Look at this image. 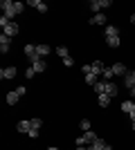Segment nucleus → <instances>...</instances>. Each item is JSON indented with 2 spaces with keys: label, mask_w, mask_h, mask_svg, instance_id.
Masks as SVG:
<instances>
[{
  "label": "nucleus",
  "mask_w": 135,
  "mask_h": 150,
  "mask_svg": "<svg viewBox=\"0 0 135 150\" xmlns=\"http://www.w3.org/2000/svg\"><path fill=\"white\" fill-rule=\"evenodd\" d=\"M0 7H2V11H5L7 18H14L16 13H23V2H11V0H2L0 2Z\"/></svg>",
  "instance_id": "obj_1"
},
{
  "label": "nucleus",
  "mask_w": 135,
  "mask_h": 150,
  "mask_svg": "<svg viewBox=\"0 0 135 150\" xmlns=\"http://www.w3.org/2000/svg\"><path fill=\"white\" fill-rule=\"evenodd\" d=\"M108 7H113L110 0H92V2H90V9L95 13H101V9H108Z\"/></svg>",
  "instance_id": "obj_2"
},
{
  "label": "nucleus",
  "mask_w": 135,
  "mask_h": 150,
  "mask_svg": "<svg viewBox=\"0 0 135 150\" xmlns=\"http://www.w3.org/2000/svg\"><path fill=\"white\" fill-rule=\"evenodd\" d=\"M25 56L29 58L32 63L41 61V56H39V50H36V45H25Z\"/></svg>",
  "instance_id": "obj_3"
},
{
  "label": "nucleus",
  "mask_w": 135,
  "mask_h": 150,
  "mask_svg": "<svg viewBox=\"0 0 135 150\" xmlns=\"http://www.w3.org/2000/svg\"><path fill=\"white\" fill-rule=\"evenodd\" d=\"M18 31H20L18 23H16V20H11V23H9V25H7L5 29H2V34H7V36L11 38V36H16V34H18Z\"/></svg>",
  "instance_id": "obj_4"
},
{
  "label": "nucleus",
  "mask_w": 135,
  "mask_h": 150,
  "mask_svg": "<svg viewBox=\"0 0 135 150\" xmlns=\"http://www.w3.org/2000/svg\"><path fill=\"white\" fill-rule=\"evenodd\" d=\"M14 76H16V67H2V69H0V79H5V81H11Z\"/></svg>",
  "instance_id": "obj_5"
},
{
  "label": "nucleus",
  "mask_w": 135,
  "mask_h": 150,
  "mask_svg": "<svg viewBox=\"0 0 135 150\" xmlns=\"http://www.w3.org/2000/svg\"><path fill=\"white\" fill-rule=\"evenodd\" d=\"M9 47H11V38L7 36V34H2L0 36V52L5 54V52H9Z\"/></svg>",
  "instance_id": "obj_6"
},
{
  "label": "nucleus",
  "mask_w": 135,
  "mask_h": 150,
  "mask_svg": "<svg viewBox=\"0 0 135 150\" xmlns=\"http://www.w3.org/2000/svg\"><path fill=\"white\" fill-rule=\"evenodd\" d=\"M113 74H115V76H126V74H129V69H126L124 63H115V65H113Z\"/></svg>",
  "instance_id": "obj_7"
},
{
  "label": "nucleus",
  "mask_w": 135,
  "mask_h": 150,
  "mask_svg": "<svg viewBox=\"0 0 135 150\" xmlns=\"http://www.w3.org/2000/svg\"><path fill=\"white\" fill-rule=\"evenodd\" d=\"M27 5H29V7H36V11H41V13L47 11V5L41 2V0H27Z\"/></svg>",
  "instance_id": "obj_8"
},
{
  "label": "nucleus",
  "mask_w": 135,
  "mask_h": 150,
  "mask_svg": "<svg viewBox=\"0 0 135 150\" xmlns=\"http://www.w3.org/2000/svg\"><path fill=\"white\" fill-rule=\"evenodd\" d=\"M90 69H92V74L99 76V74H104V69H106V67H104L101 61H92V63H90Z\"/></svg>",
  "instance_id": "obj_9"
},
{
  "label": "nucleus",
  "mask_w": 135,
  "mask_h": 150,
  "mask_svg": "<svg viewBox=\"0 0 135 150\" xmlns=\"http://www.w3.org/2000/svg\"><path fill=\"white\" fill-rule=\"evenodd\" d=\"M36 50H39V56L43 58V56H47V54H52V47L47 43H39L36 45Z\"/></svg>",
  "instance_id": "obj_10"
},
{
  "label": "nucleus",
  "mask_w": 135,
  "mask_h": 150,
  "mask_svg": "<svg viewBox=\"0 0 135 150\" xmlns=\"http://www.w3.org/2000/svg\"><path fill=\"white\" fill-rule=\"evenodd\" d=\"M108 148V144L104 141V139H97V141H92V144L88 146V150H106Z\"/></svg>",
  "instance_id": "obj_11"
},
{
  "label": "nucleus",
  "mask_w": 135,
  "mask_h": 150,
  "mask_svg": "<svg viewBox=\"0 0 135 150\" xmlns=\"http://www.w3.org/2000/svg\"><path fill=\"white\" fill-rule=\"evenodd\" d=\"M106 38H113V36H119V27L117 25H106Z\"/></svg>",
  "instance_id": "obj_12"
},
{
  "label": "nucleus",
  "mask_w": 135,
  "mask_h": 150,
  "mask_svg": "<svg viewBox=\"0 0 135 150\" xmlns=\"http://www.w3.org/2000/svg\"><path fill=\"white\" fill-rule=\"evenodd\" d=\"M124 83H126V88L131 90V96H135V79L131 74H126L124 76Z\"/></svg>",
  "instance_id": "obj_13"
},
{
  "label": "nucleus",
  "mask_w": 135,
  "mask_h": 150,
  "mask_svg": "<svg viewBox=\"0 0 135 150\" xmlns=\"http://www.w3.org/2000/svg\"><path fill=\"white\" fill-rule=\"evenodd\" d=\"M16 128H18V132H27V134H29V130H32V121H18V125H16Z\"/></svg>",
  "instance_id": "obj_14"
},
{
  "label": "nucleus",
  "mask_w": 135,
  "mask_h": 150,
  "mask_svg": "<svg viewBox=\"0 0 135 150\" xmlns=\"http://www.w3.org/2000/svg\"><path fill=\"white\" fill-rule=\"evenodd\" d=\"M18 99H20V94L16 92V90H14V92H9V94H7V105H16V103H18Z\"/></svg>",
  "instance_id": "obj_15"
},
{
  "label": "nucleus",
  "mask_w": 135,
  "mask_h": 150,
  "mask_svg": "<svg viewBox=\"0 0 135 150\" xmlns=\"http://www.w3.org/2000/svg\"><path fill=\"white\" fill-rule=\"evenodd\" d=\"M97 103H99V108H108L110 105V96L108 94H99V96H97Z\"/></svg>",
  "instance_id": "obj_16"
},
{
  "label": "nucleus",
  "mask_w": 135,
  "mask_h": 150,
  "mask_svg": "<svg viewBox=\"0 0 135 150\" xmlns=\"http://www.w3.org/2000/svg\"><path fill=\"white\" fill-rule=\"evenodd\" d=\"M32 67L36 69V74H41V72H45V69H47V63L43 61V58H41V61H36V63H32Z\"/></svg>",
  "instance_id": "obj_17"
},
{
  "label": "nucleus",
  "mask_w": 135,
  "mask_h": 150,
  "mask_svg": "<svg viewBox=\"0 0 135 150\" xmlns=\"http://www.w3.org/2000/svg\"><path fill=\"white\" fill-rule=\"evenodd\" d=\"M106 23V16L104 13H95L92 18H90V25H104Z\"/></svg>",
  "instance_id": "obj_18"
},
{
  "label": "nucleus",
  "mask_w": 135,
  "mask_h": 150,
  "mask_svg": "<svg viewBox=\"0 0 135 150\" xmlns=\"http://www.w3.org/2000/svg\"><path fill=\"white\" fill-rule=\"evenodd\" d=\"M122 112H126V114L135 112V103H133V101H124V103H122Z\"/></svg>",
  "instance_id": "obj_19"
},
{
  "label": "nucleus",
  "mask_w": 135,
  "mask_h": 150,
  "mask_svg": "<svg viewBox=\"0 0 135 150\" xmlns=\"http://www.w3.org/2000/svg\"><path fill=\"white\" fill-rule=\"evenodd\" d=\"M84 137H86V144H92V141H97V139H99V137H97V134H95V130H88V132H84Z\"/></svg>",
  "instance_id": "obj_20"
},
{
  "label": "nucleus",
  "mask_w": 135,
  "mask_h": 150,
  "mask_svg": "<svg viewBox=\"0 0 135 150\" xmlns=\"http://www.w3.org/2000/svg\"><path fill=\"white\" fill-rule=\"evenodd\" d=\"M106 85H108V81H97L95 92H97V94H106Z\"/></svg>",
  "instance_id": "obj_21"
},
{
  "label": "nucleus",
  "mask_w": 135,
  "mask_h": 150,
  "mask_svg": "<svg viewBox=\"0 0 135 150\" xmlns=\"http://www.w3.org/2000/svg\"><path fill=\"white\" fill-rule=\"evenodd\" d=\"M106 94L108 96H117V85L113 81H108V85H106Z\"/></svg>",
  "instance_id": "obj_22"
},
{
  "label": "nucleus",
  "mask_w": 135,
  "mask_h": 150,
  "mask_svg": "<svg viewBox=\"0 0 135 150\" xmlns=\"http://www.w3.org/2000/svg\"><path fill=\"white\" fill-rule=\"evenodd\" d=\"M106 43H108V47H113V50H115V47H119V45H122V40H119V36H113V38H106Z\"/></svg>",
  "instance_id": "obj_23"
},
{
  "label": "nucleus",
  "mask_w": 135,
  "mask_h": 150,
  "mask_svg": "<svg viewBox=\"0 0 135 150\" xmlns=\"http://www.w3.org/2000/svg\"><path fill=\"white\" fill-rule=\"evenodd\" d=\"M56 56H61V58H68V56H70L65 45H59V47H56Z\"/></svg>",
  "instance_id": "obj_24"
},
{
  "label": "nucleus",
  "mask_w": 135,
  "mask_h": 150,
  "mask_svg": "<svg viewBox=\"0 0 135 150\" xmlns=\"http://www.w3.org/2000/svg\"><path fill=\"white\" fill-rule=\"evenodd\" d=\"M84 79H86V83H88V85H97V74H86Z\"/></svg>",
  "instance_id": "obj_25"
},
{
  "label": "nucleus",
  "mask_w": 135,
  "mask_h": 150,
  "mask_svg": "<svg viewBox=\"0 0 135 150\" xmlns=\"http://www.w3.org/2000/svg\"><path fill=\"white\" fill-rule=\"evenodd\" d=\"M79 128H81L84 132H88L90 130V119H81V121H79Z\"/></svg>",
  "instance_id": "obj_26"
},
{
  "label": "nucleus",
  "mask_w": 135,
  "mask_h": 150,
  "mask_svg": "<svg viewBox=\"0 0 135 150\" xmlns=\"http://www.w3.org/2000/svg\"><path fill=\"white\" fill-rule=\"evenodd\" d=\"M104 81H110V79H113V76H115V74H113V67H106V69H104Z\"/></svg>",
  "instance_id": "obj_27"
},
{
  "label": "nucleus",
  "mask_w": 135,
  "mask_h": 150,
  "mask_svg": "<svg viewBox=\"0 0 135 150\" xmlns=\"http://www.w3.org/2000/svg\"><path fill=\"white\" fill-rule=\"evenodd\" d=\"M25 76H27V79H34V76H36V69H34V67H27L25 69Z\"/></svg>",
  "instance_id": "obj_28"
},
{
  "label": "nucleus",
  "mask_w": 135,
  "mask_h": 150,
  "mask_svg": "<svg viewBox=\"0 0 135 150\" xmlns=\"http://www.w3.org/2000/svg\"><path fill=\"white\" fill-rule=\"evenodd\" d=\"M63 65H65V67H72V65H74V58H72V56L63 58Z\"/></svg>",
  "instance_id": "obj_29"
},
{
  "label": "nucleus",
  "mask_w": 135,
  "mask_h": 150,
  "mask_svg": "<svg viewBox=\"0 0 135 150\" xmlns=\"http://www.w3.org/2000/svg\"><path fill=\"white\" fill-rule=\"evenodd\" d=\"M39 134H41V130H39V128H32V130H29V137H32V139H36Z\"/></svg>",
  "instance_id": "obj_30"
},
{
  "label": "nucleus",
  "mask_w": 135,
  "mask_h": 150,
  "mask_svg": "<svg viewBox=\"0 0 135 150\" xmlns=\"http://www.w3.org/2000/svg\"><path fill=\"white\" fill-rule=\"evenodd\" d=\"M74 141H77V146H88V144H86V137H84V134H81V137H77Z\"/></svg>",
  "instance_id": "obj_31"
},
{
  "label": "nucleus",
  "mask_w": 135,
  "mask_h": 150,
  "mask_svg": "<svg viewBox=\"0 0 135 150\" xmlns=\"http://www.w3.org/2000/svg\"><path fill=\"white\" fill-rule=\"evenodd\" d=\"M32 128H39L41 130V119H32Z\"/></svg>",
  "instance_id": "obj_32"
},
{
  "label": "nucleus",
  "mask_w": 135,
  "mask_h": 150,
  "mask_svg": "<svg viewBox=\"0 0 135 150\" xmlns=\"http://www.w3.org/2000/svg\"><path fill=\"white\" fill-rule=\"evenodd\" d=\"M16 92H18V94H20V96H25V94H27V90H25V88H23V85H20V88H16Z\"/></svg>",
  "instance_id": "obj_33"
},
{
  "label": "nucleus",
  "mask_w": 135,
  "mask_h": 150,
  "mask_svg": "<svg viewBox=\"0 0 135 150\" xmlns=\"http://www.w3.org/2000/svg\"><path fill=\"white\" fill-rule=\"evenodd\" d=\"M131 23H133V25H135V13H133V16H131Z\"/></svg>",
  "instance_id": "obj_34"
},
{
  "label": "nucleus",
  "mask_w": 135,
  "mask_h": 150,
  "mask_svg": "<svg viewBox=\"0 0 135 150\" xmlns=\"http://www.w3.org/2000/svg\"><path fill=\"white\" fill-rule=\"evenodd\" d=\"M129 74H131V76H133V79H135V69H133V72H129Z\"/></svg>",
  "instance_id": "obj_35"
},
{
  "label": "nucleus",
  "mask_w": 135,
  "mask_h": 150,
  "mask_svg": "<svg viewBox=\"0 0 135 150\" xmlns=\"http://www.w3.org/2000/svg\"><path fill=\"white\" fill-rule=\"evenodd\" d=\"M47 150H59V148H54V146H52V148H47Z\"/></svg>",
  "instance_id": "obj_36"
},
{
  "label": "nucleus",
  "mask_w": 135,
  "mask_h": 150,
  "mask_svg": "<svg viewBox=\"0 0 135 150\" xmlns=\"http://www.w3.org/2000/svg\"><path fill=\"white\" fill-rule=\"evenodd\" d=\"M106 150H113V148H110V146H108V148H106Z\"/></svg>",
  "instance_id": "obj_37"
}]
</instances>
